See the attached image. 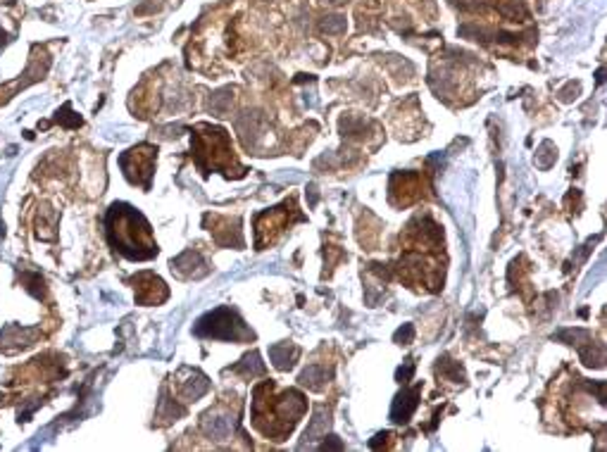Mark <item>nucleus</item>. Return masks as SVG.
Here are the masks:
<instances>
[{
	"mask_svg": "<svg viewBox=\"0 0 607 452\" xmlns=\"http://www.w3.org/2000/svg\"><path fill=\"white\" fill-rule=\"evenodd\" d=\"M326 378H329L326 367H317V365L308 367V369L300 374V381H303L305 386H310V388H322Z\"/></svg>",
	"mask_w": 607,
	"mask_h": 452,
	"instance_id": "39448f33",
	"label": "nucleus"
},
{
	"mask_svg": "<svg viewBox=\"0 0 607 452\" xmlns=\"http://www.w3.org/2000/svg\"><path fill=\"white\" fill-rule=\"evenodd\" d=\"M319 29L324 33H343L345 31V17L341 15H329L322 19Z\"/></svg>",
	"mask_w": 607,
	"mask_h": 452,
	"instance_id": "0eeeda50",
	"label": "nucleus"
},
{
	"mask_svg": "<svg viewBox=\"0 0 607 452\" xmlns=\"http://www.w3.org/2000/svg\"><path fill=\"white\" fill-rule=\"evenodd\" d=\"M412 338V326H405V331L400 328L398 333H395V340H410Z\"/></svg>",
	"mask_w": 607,
	"mask_h": 452,
	"instance_id": "1a4fd4ad",
	"label": "nucleus"
},
{
	"mask_svg": "<svg viewBox=\"0 0 607 452\" xmlns=\"http://www.w3.org/2000/svg\"><path fill=\"white\" fill-rule=\"evenodd\" d=\"M108 236L110 243L129 260H148L158 253L148 221L126 205H113L108 212Z\"/></svg>",
	"mask_w": 607,
	"mask_h": 452,
	"instance_id": "f257e3e1",
	"label": "nucleus"
},
{
	"mask_svg": "<svg viewBox=\"0 0 607 452\" xmlns=\"http://www.w3.org/2000/svg\"><path fill=\"white\" fill-rule=\"evenodd\" d=\"M296 357H298L296 348H291V353H288V345H276V348H272V360H274V365L279 367V369H291Z\"/></svg>",
	"mask_w": 607,
	"mask_h": 452,
	"instance_id": "423d86ee",
	"label": "nucleus"
},
{
	"mask_svg": "<svg viewBox=\"0 0 607 452\" xmlns=\"http://www.w3.org/2000/svg\"><path fill=\"white\" fill-rule=\"evenodd\" d=\"M417 403H419V386L405 388L403 393L395 398L393 410H391V419L398 421V424H405L412 417V412L417 410Z\"/></svg>",
	"mask_w": 607,
	"mask_h": 452,
	"instance_id": "20e7f679",
	"label": "nucleus"
},
{
	"mask_svg": "<svg viewBox=\"0 0 607 452\" xmlns=\"http://www.w3.org/2000/svg\"><path fill=\"white\" fill-rule=\"evenodd\" d=\"M196 333L208 338H222V340H243V338H253V333L243 326V321L233 315L226 307H219L213 315H208L205 319H200Z\"/></svg>",
	"mask_w": 607,
	"mask_h": 452,
	"instance_id": "7ed1b4c3",
	"label": "nucleus"
},
{
	"mask_svg": "<svg viewBox=\"0 0 607 452\" xmlns=\"http://www.w3.org/2000/svg\"><path fill=\"white\" fill-rule=\"evenodd\" d=\"M412 369H415V367H412V362H408V367H405V369H398V378H400V381H408Z\"/></svg>",
	"mask_w": 607,
	"mask_h": 452,
	"instance_id": "6e6552de",
	"label": "nucleus"
},
{
	"mask_svg": "<svg viewBox=\"0 0 607 452\" xmlns=\"http://www.w3.org/2000/svg\"><path fill=\"white\" fill-rule=\"evenodd\" d=\"M324 3H331V5H338V3H343V0H324Z\"/></svg>",
	"mask_w": 607,
	"mask_h": 452,
	"instance_id": "9d476101",
	"label": "nucleus"
},
{
	"mask_svg": "<svg viewBox=\"0 0 607 452\" xmlns=\"http://www.w3.org/2000/svg\"><path fill=\"white\" fill-rule=\"evenodd\" d=\"M305 412V398L296 390H288L281 398H269L258 386L255 390V405H253V419L255 426L267 436H274V440H283L286 433L293 431V426Z\"/></svg>",
	"mask_w": 607,
	"mask_h": 452,
	"instance_id": "f03ea898",
	"label": "nucleus"
}]
</instances>
